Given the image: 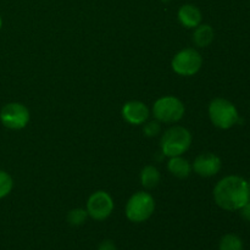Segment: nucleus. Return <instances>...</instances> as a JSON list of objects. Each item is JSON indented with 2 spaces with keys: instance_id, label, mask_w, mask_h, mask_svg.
I'll return each instance as SVG.
<instances>
[{
  "instance_id": "obj_12",
  "label": "nucleus",
  "mask_w": 250,
  "mask_h": 250,
  "mask_svg": "<svg viewBox=\"0 0 250 250\" xmlns=\"http://www.w3.org/2000/svg\"><path fill=\"white\" fill-rule=\"evenodd\" d=\"M167 168L177 178H187L192 172V164L183 158L182 155L170 158L167 163Z\"/></svg>"
},
{
  "instance_id": "obj_19",
  "label": "nucleus",
  "mask_w": 250,
  "mask_h": 250,
  "mask_svg": "<svg viewBox=\"0 0 250 250\" xmlns=\"http://www.w3.org/2000/svg\"><path fill=\"white\" fill-rule=\"evenodd\" d=\"M98 250H117V248L112 241H103L98 247Z\"/></svg>"
},
{
  "instance_id": "obj_8",
  "label": "nucleus",
  "mask_w": 250,
  "mask_h": 250,
  "mask_svg": "<svg viewBox=\"0 0 250 250\" xmlns=\"http://www.w3.org/2000/svg\"><path fill=\"white\" fill-rule=\"evenodd\" d=\"M85 210L93 220L104 221L114 211V200L107 192L98 190L89 197Z\"/></svg>"
},
{
  "instance_id": "obj_1",
  "label": "nucleus",
  "mask_w": 250,
  "mask_h": 250,
  "mask_svg": "<svg viewBox=\"0 0 250 250\" xmlns=\"http://www.w3.org/2000/svg\"><path fill=\"white\" fill-rule=\"evenodd\" d=\"M250 199L248 181L241 176H226L214 188V200L221 209L239 211Z\"/></svg>"
},
{
  "instance_id": "obj_18",
  "label": "nucleus",
  "mask_w": 250,
  "mask_h": 250,
  "mask_svg": "<svg viewBox=\"0 0 250 250\" xmlns=\"http://www.w3.org/2000/svg\"><path fill=\"white\" fill-rule=\"evenodd\" d=\"M161 131L160 122L158 120H154V121H149L146 124H144L143 132L146 137H156Z\"/></svg>"
},
{
  "instance_id": "obj_16",
  "label": "nucleus",
  "mask_w": 250,
  "mask_h": 250,
  "mask_svg": "<svg viewBox=\"0 0 250 250\" xmlns=\"http://www.w3.org/2000/svg\"><path fill=\"white\" fill-rule=\"evenodd\" d=\"M88 217V212L82 208H76V209L70 210L67 214V222L71 226H81L85 222Z\"/></svg>"
},
{
  "instance_id": "obj_3",
  "label": "nucleus",
  "mask_w": 250,
  "mask_h": 250,
  "mask_svg": "<svg viewBox=\"0 0 250 250\" xmlns=\"http://www.w3.org/2000/svg\"><path fill=\"white\" fill-rule=\"evenodd\" d=\"M210 121L220 129H229L239 121V114L233 103L224 98H216L209 104Z\"/></svg>"
},
{
  "instance_id": "obj_13",
  "label": "nucleus",
  "mask_w": 250,
  "mask_h": 250,
  "mask_svg": "<svg viewBox=\"0 0 250 250\" xmlns=\"http://www.w3.org/2000/svg\"><path fill=\"white\" fill-rule=\"evenodd\" d=\"M214 29L210 24L200 23L197 26L193 32V42L199 48H207L214 41Z\"/></svg>"
},
{
  "instance_id": "obj_11",
  "label": "nucleus",
  "mask_w": 250,
  "mask_h": 250,
  "mask_svg": "<svg viewBox=\"0 0 250 250\" xmlns=\"http://www.w3.org/2000/svg\"><path fill=\"white\" fill-rule=\"evenodd\" d=\"M177 17L180 23L182 24L185 28L194 29L195 27L199 26L202 23L203 15L199 7L192 4H185L178 9Z\"/></svg>"
},
{
  "instance_id": "obj_14",
  "label": "nucleus",
  "mask_w": 250,
  "mask_h": 250,
  "mask_svg": "<svg viewBox=\"0 0 250 250\" xmlns=\"http://www.w3.org/2000/svg\"><path fill=\"white\" fill-rule=\"evenodd\" d=\"M161 176L158 168L153 165H148L141 171V183L146 189H153L160 183Z\"/></svg>"
},
{
  "instance_id": "obj_21",
  "label": "nucleus",
  "mask_w": 250,
  "mask_h": 250,
  "mask_svg": "<svg viewBox=\"0 0 250 250\" xmlns=\"http://www.w3.org/2000/svg\"><path fill=\"white\" fill-rule=\"evenodd\" d=\"M1 26H2V20L1 17H0V28H1Z\"/></svg>"
},
{
  "instance_id": "obj_7",
  "label": "nucleus",
  "mask_w": 250,
  "mask_h": 250,
  "mask_svg": "<svg viewBox=\"0 0 250 250\" xmlns=\"http://www.w3.org/2000/svg\"><path fill=\"white\" fill-rule=\"evenodd\" d=\"M29 110L21 103H9L0 110V121L6 128L22 129L29 122Z\"/></svg>"
},
{
  "instance_id": "obj_15",
  "label": "nucleus",
  "mask_w": 250,
  "mask_h": 250,
  "mask_svg": "<svg viewBox=\"0 0 250 250\" xmlns=\"http://www.w3.org/2000/svg\"><path fill=\"white\" fill-rule=\"evenodd\" d=\"M220 250H243L244 244L239 236L233 233H227L220 239L219 243Z\"/></svg>"
},
{
  "instance_id": "obj_4",
  "label": "nucleus",
  "mask_w": 250,
  "mask_h": 250,
  "mask_svg": "<svg viewBox=\"0 0 250 250\" xmlns=\"http://www.w3.org/2000/svg\"><path fill=\"white\" fill-rule=\"evenodd\" d=\"M155 211V200L153 195L146 192H137L132 195L126 204L127 219L134 224L146 221Z\"/></svg>"
},
{
  "instance_id": "obj_23",
  "label": "nucleus",
  "mask_w": 250,
  "mask_h": 250,
  "mask_svg": "<svg viewBox=\"0 0 250 250\" xmlns=\"http://www.w3.org/2000/svg\"><path fill=\"white\" fill-rule=\"evenodd\" d=\"M248 186H249V189H250V180L248 181Z\"/></svg>"
},
{
  "instance_id": "obj_6",
  "label": "nucleus",
  "mask_w": 250,
  "mask_h": 250,
  "mask_svg": "<svg viewBox=\"0 0 250 250\" xmlns=\"http://www.w3.org/2000/svg\"><path fill=\"white\" fill-rule=\"evenodd\" d=\"M171 66L177 75L189 77L199 72L203 66V58L199 51L195 49H183L173 56Z\"/></svg>"
},
{
  "instance_id": "obj_2",
  "label": "nucleus",
  "mask_w": 250,
  "mask_h": 250,
  "mask_svg": "<svg viewBox=\"0 0 250 250\" xmlns=\"http://www.w3.org/2000/svg\"><path fill=\"white\" fill-rule=\"evenodd\" d=\"M190 144H192L190 132L182 126H173L161 137V153L167 158L180 156L189 149Z\"/></svg>"
},
{
  "instance_id": "obj_20",
  "label": "nucleus",
  "mask_w": 250,
  "mask_h": 250,
  "mask_svg": "<svg viewBox=\"0 0 250 250\" xmlns=\"http://www.w3.org/2000/svg\"><path fill=\"white\" fill-rule=\"evenodd\" d=\"M239 211H241V216L243 217V220L250 222V199L248 200V203H247V204L239 210Z\"/></svg>"
},
{
  "instance_id": "obj_5",
  "label": "nucleus",
  "mask_w": 250,
  "mask_h": 250,
  "mask_svg": "<svg viewBox=\"0 0 250 250\" xmlns=\"http://www.w3.org/2000/svg\"><path fill=\"white\" fill-rule=\"evenodd\" d=\"M185 111L183 103L172 95L160 98L153 105L154 119L164 124H176L182 120Z\"/></svg>"
},
{
  "instance_id": "obj_10",
  "label": "nucleus",
  "mask_w": 250,
  "mask_h": 250,
  "mask_svg": "<svg viewBox=\"0 0 250 250\" xmlns=\"http://www.w3.org/2000/svg\"><path fill=\"white\" fill-rule=\"evenodd\" d=\"M121 114L125 121L128 122L129 125L139 126V125H143L148 121L149 109L143 102L131 100L122 106Z\"/></svg>"
},
{
  "instance_id": "obj_22",
  "label": "nucleus",
  "mask_w": 250,
  "mask_h": 250,
  "mask_svg": "<svg viewBox=\"0 0 250 250\" xmlns=\"http://www.w3.org/2000/svg\"><path fill=\"white\" fill-rule=\"evenodd\" d=\"M161 1H164V2H167V1H170V0H161Z\"/></svg>"
},
{
  "instance_id": "obj_17",
  "label": "nucleus",
  "mask_w": 250,
  "mask_h": 250,
  "mask_svg": "<svg viewBox=\"0 0 250 250\" xmlns=\"http://www.w3.org/2000/svg\"><path fill=\"white\" fill-rule=\"evenodd\" d=\"M14 187V181L12 177L5 171L0 170V199L5 198L10 194Z\"/></svg>"
},
{
  "instance_id": "obj_9",
  "label": "nucleus",
  "mask_w": 250,
  "mask_h": 250,
  "mask_svg": "<svg viewBox=\"0 0 250 250\" xmlns=\"http://www.w3.org/2000/svg\"><path fill=\"white\" fill-rule=\"evenodd\" d=\"M221 159L216 154L204 153L195 158L192 168L200 177L209 178L216 176L221 170Z\"/></svg>"
}]
</instances>
